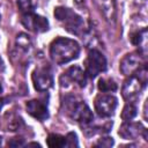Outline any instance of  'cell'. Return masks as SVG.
<instances>
[{"instance_id":"6da1fadb","label":"cell","mask_w":148,"mask_h":148,"mask_svg":"<svg viewBox=\"0 0 148 148\" xmlns=\"http://www.w3.org/2000/svg\"><path fill=\"white\" fill-rule=\"evenodd\" d=\"M79 54H80V45L74 39L58 37L51 43L50 56L51 59L58 65L67 64L76 59Z\"/></svg>"},{"instance_id":"7a4b0ae2","label":"cell","mask_w":148,"mask_h":148,"mask_svg":"<svg viewBox=\"0 0 148 148\" xmlns=\"http://www.w3.org/2000/svg\"><path fill=\"white\" fill-rule=\"evenodd\" d=\"M148 80V71L147 65L143 64L134 74L130 75V79H127L123 86V97L125 99H133L136 97L140 91L146 87Z\"/></svg>"},{"instance_id":"3957f363","label":"cell","mask_w":148,"mask_h":148,"mask_svg":"<svg viewBox=\"0 0 148 148\" xmlns=\"http://www.w3.org/2000/svg\"><path fill=\"white\" fill-rule=\"evenodd\" d=\"M54 16H56V18H58V21H60L61 23H64L65 28L68 31H71L72 34L80 35V32L84 28L82 17L79 16L75 12H73L69 8H66V7H57L54 9Z\"/></svg>"},{"instance_id":"277c9868","label":"cell","mask_w":148,"mask_h":148,"mask_svg":"<svg viewBox=\"0 0 148 148\" xmlns=\"http://www.w3.org/2000/svg\"><path fill=\"white\" fill-rule=\"evenodd\" d=\"M86 74L94 79L106 69V59L98 50H90L86 59Z\"/></svg>"},{"instance_id":"5b68a950","label":"cell","mask_w":148,"mask_h":148,"mask_svg":"<svg viewBox=\"0 0 148 148\" xmlns=\"http://www.w3.org/2000/svg\"><path fill=\"white\" fill-rule=\"evenodd\" d=\"M118 101L111 94L98 95L95 99V110L101 117H110L114 113Z\"/></svg>"},{"instance_id":"8992f818","label":"cell","mask_w":148,"mask_h":148,"mask_svg":"<svg viewBox=\"0 0 148 148\" xmlns=\"http://www.w3.org/2000/svg\"><path fill=\"white\" fill-rule=\"evenodd\" d=\"M143 54H141L140 52H132V53H128L126 54L121 61H120V72L121 74L126 75V76H130L132 74H134L143 64Z\"/></svg>"},{"instance_id":"52a82bcc","label":"cell","mask_w":148,"mask_h":148,"mask_svg":"<svg viewBox=\"0 0 148 148\" xmlns=\"http://www.w3.org/2000/svg\"><path fill=\"white\" fill-rule=\"evenodd\" d=\"M69 113L71 117L82 126H88L94 120V114L90 108L84 102H76L72 104L69 109Z\"/></svg>"},{"instance_id":"ba28073f","label":"cell","mask_w":148,"mask_h":148,"mask_svg":"<svg viewBox=\"0 0 148 148\" xmlns=\"http://www.w3.org/2000/svg\"><path fill=\"white\" fill-rule=\"evenodd\" d=\"M21 22L28 30H31L34 32H44L49 29V21L45 17L32 12L23 14Z\"/></svg>"},{"instance_id":"9c48e42d","label":"cell","mask_w":148,"mask_h":148,"mask_svg":"<svg viewBox=\"0 0 148 148\" xmlns=\"http://www.w3.org/2000/svg\"><path fill=\"white\" fill-rule=\"evenodd\" d=\"M32 83L36 90L38 91H46L52 87L53 77L49 68L42 67L36 68L32 72Z\"/></svg>"},{"instance_id":"30bf717a","label":"cell","mask_w":148,"mask_h":148,"mask_svg":"<svg viewBox=\"0 0 148 148\" xmlns=\"http://www.w3.org/2000/svg\"><path fill=\"white\" fill-rule=\"evenodd\" d=\"M119 135L124 139H136L139 136H143L146 140L147 139V130L140 124V123H131V121H125L121 127L119 128Z\"/></svg>"},{"instance_id":"8fae6325","label":"cell","mask_w":148,"mask_h":148,"mask_svg":"<svg viewBox=\"0 0 148 148\" xmlns=\"http://www.w3.org/2000/svg\"><path fill=\"white\" fill-rule=\"evenodd\" d=\"M86 76H87L86 72H83L79 66H72L61 76L60 80H65V82L64 81L61 82V86H67L68 82H72V83L75 82L80 87H84L86 86V80H87Z\"/></svg>"},{"instance_id":"7c38bea8","label":"cell","mask_w":148,"mask_h":148,"mask_svg":"<svg viewBox=\"0 0 148 148\" xmlns=\"http://www.w3.org/2000/svg\"><path fill=\"white\" fill-rule=\"evenodd\" d=\"M25 106H27L28 113L38 120H45L49 117V111H47L46 104L39 99H31V101L27 102Z\"/></svg>"},{"instance_id":"4fadbf2b","label":"cell","mask_w":148,"mask_h":148,"mask_svg":"<svg viewBox=\"0 0 148 148\" xmlns=\"http://www.w3.org/2000/svg\"><path fill=\"white\" fill-rule=\"evenodd\" d=\"M97 9L105 21L114 22L116 20V2L114 0H92Z\"/></svg>"},{"instance_id":"5bb4252c","label":"cell","mask_w":148,"mask_h":148,"mask_svg":"<svg viewBox=\"0 0 148 148\" xmlns=\"http://www.w3.org/2000/svg\"><path fill=\"white\" fill-rule=\"evenodd\" d=\"M131 42L139 46V47H142V51H141V54H145L146 52V42H147V30L146 29H142L140 31H136V32H133L131 35Z\"/></svg>"},{"instance_id":"9a60e30c","label":"cell","mask_w":148,"mask_h":148,"mask_svg":"<svg viewBox=\"0 0 148 148\" xmlns=\"http://www.w3.org/2000/svg\"><path fill=\"white\" fill-rule=\"evenodd\" d=\"M47 146L52 148H60L66 147V136L59 134H50L47 136Z\"/></svg>"},{"instance_id":"2e32d148","label":"cell","mask_w":148,"mask_h":148,"mask_svg":"<svg viewBox=\"0 0 148 148\" xmlns=\"http://www.w3.org/2000/svg\"><path fill=\"white\" fill-rule=\"evenodd\" d=\"M98 89L102 92H112L117 90V83L111 79H101L98 81Z\"/></svg>"},{"instance_id":"e0dca14e","label":"cell","mask_w":148,"mask_h":148,"mask_svg":"<svg viewBox=\"0 0 148 148\" xmlns=\"http://www.w3.org/2000/svg\"><path fill=\"white\" fill-rule=\"evenodd\" d=\"M136 116V108L133 103H127L121 112V118L124 121H131Z\"/></svg>"},{"instance_id":"ac0fdd59","label":"cell","mask_w":148,"mask_h":148,"mask_svg":"<svg viewBox=\"0 0 148 148\" xmlns=\"http://www.w3.org/2000/svg\"><path fill=\"white\" fill-rule=\"evenodd\" d=\"M17 6L23 14L31 13L34 10V7H35L32 0H17Z\"/></svg>"},{"instance_id":"d6986e66","label":"cell","mask_w":148,"mask_h":148,"mask_svg":"<svg viewBox=\"0 0 148 148\" xmlns=\"http://www.w3.org/2000/svg\"><path fill=\"white\" fill-rule=\"evenodd\" d=\"M16 43H17V45H18L21 49H23L24 51H28V49L31 46L30 38H29V36L25 35V34H20V35L17 36V38H16Z\"/></svg>"},{"instance_id":"ffe728a7","label":"cell","mask_w":148,"mask_h":148,"mask_svg":"<svg viewBox=\"0 0 148 148\" xmlns=\"http://www.w3.org/2000/svg\"><path fill=\"white\" fill-rule=\"evenodd\" d=\"M76 147L77 146V139H76V134L71 132L66 135V147Z\"/></svg>"},{"instance_id":"44dd1931","label":"cell","mask_w":148,"mask_h":148,"mask_svg":"<svg viewBox=\"0 0 148 148\" xmlns=\"http://www.w3.org/2000/svg\"><path fill=\"white\" fill-rule=\"evenodd\" d=\"M7 145L10 146V147H21V146L24 145V140H23L22 138H17V136H16V138L10 139Z\"/></svg>"},{"instance_id":"7402d4cb","label":"cell","mask_w":148,"mask_h":148,"mask_svg":"<svg viewBox=\"0 0 148 148\" xmlns=\"http://www.w3.org/2000/svg\"><path fill=\"white\" fill-rule=\"evenodd\" d=\"M112 145H113V139L112 138H102L97 142V146H101V147H111Z\"/></svg>"},{"instance_id":"603a6c76","label":"cell","mask_w":148,"mask_h":148,"mask_svg":"<svg viewBox=\"0 0 148 148\" xmlns=\"http://www.w3.org/2000/svg\"><path fill=\"white\" fill-rule=\"evenodd\" d=\"M3 67H5V66H3V61H2V59L0 58V72L3 71Z\"/></svg>"},{"instance_id":"cb8c5ba5","label":"cell","mask_w":148,"mask_h":148,"mask_svg":"<svg viewBox=\"0 0 148 148\" xmlns=\"http://www.w3.org/2000/svg\"><path fill=\"white\" fill-rule=\"evenodd\" d=\"M2 105H3V99H2V98H0V110L2 109Z\"/></svg>"},{"instance_id":"d4e9b609","label":"cell","mask_w":148,"mask_h":148,"mask_svg":"<svg viewBox=\"0 0 148 148\" xmlns=\"http://www.w3.org/2000/svg\"><path fill=\"white\" fill-rule=\"evenodd\" d=\"M2 91V86H1V83H0V92Z\"/></svg>"},{"instance_id":"484cf974","label":"cell","mask_w":148,"mask_h":148,"mask_svg":"<svg viewBox=\"0 0 148 148\" xmlns=\"http://www.w3.org/2000/svg\"><path fill=\"white\" fill-rule=\"evenodd\" d=\"M0 18H1V16H0Z\"/></svg>"}]
</instances>
